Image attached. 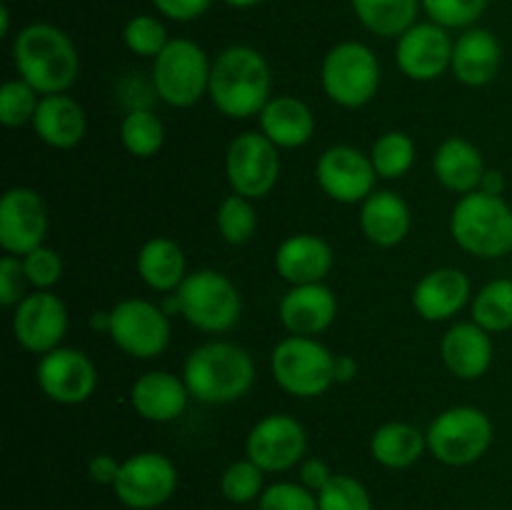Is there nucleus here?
I'll return each mask as SVG.
<instances>
[{
    "mask_svg": "<svg viewBox=\"0 0 512 510\" xmlns=\"http://www.w3.org/2000/svg\"><path fill=\"white\" fill-rule=\"evenodd\" d=\"M273 73L260 50L253 45H230L210 68L208 98L220 115L245 120L260 115L273 95Z\"/></svg>",
    "mask_w": 512,
    "mask_h": 510,
    "instance_id": "obj_1",
    "label": "nucleus"
},
{
    "mask_svg": "<svg viewBox=\"0 0 512 510\" xmlns=\"http://www.w3.org/2000/svg\"><path fill=\"white\" fill-rule=\"evenodd\" d=\"M13 65L18 78L40 95L68 93L80 75V53L73 38L53 23H30L13 38Z\"/></svg>",
    "mask_w": 512,
    "mask_h": 510,
    "instance_id": "obj_2",
    "label": "nucleus"
},
{
    "mask_svg": "<svg viewBox=\"0 0 512 510\" xmlns=\"http://www.w3.org/2000/svg\"><path fill=\"white\" fill-rule=\"evenodd\" d=\"M183 380L190 398L205 405H230L250 393L255 383V360L243 345L210 340L185 358Z\"/></svg>",
    "mask_w": 512,
    "mask_h": 510,
    "instance_id": "obj_3",
    "label": "nucleus"
},
{
    "mask_svg": "<svg viewBox=\"0 0 512 510\" xmlns=\"http://www.w3.org/2000/svg\"><path fill=\"white\" fill-rule=\"evenodd\" d=\"M450 235L468 255L498 260L512 253V205L483 190L460 195L450 213Z\"/></svg>",
    "mask_w": 512,
    "mask_h": 510,
    "instance_id": "obj_4",
    "label": "nucleus"
},
{
    "mask_svg": "<svg viewBox=\"0 0 512 510\" xmlns=\"http://www.w3.org/2000/svg\"><path fill=\"white\" fill-rule=\"evenodd\" d=\"M178 310L195 330L208 335L228 333L243 315V295L225 273L200 268L188 273L178 290Z\"/></svg>",
    "mask_w": 512,
    "mask_h": 510,
    "instance_id": "obj_5",
    "label": "nucleus"
},
{
    "mask_svg": "<svg viewBox=\"0 0 512 510\" xmlns=\"http://www.w3.org/2000/svg\"><path fill=\"white\" fill-rule=\"evenodd\" d=\"M270 375L293 398H320L335 385V355L318 338L288 335L270 353Z\"/></svg>",
    "mask_w": 512,
    "mask_h": 510,
    "instance_id": "obj_6",
    "label": "nucleus"
},
{
    "mask_svg": "<svg viewBox=\"0 0 512 510\" xmlns=\"http://www.w3.org/2000/svg\"><path fill=\"white\" fill-rule=\"evenodd\" d=\"M383 70L378 55L360 40H343L325 53L320 85L340 108H363L378 95Z\"/></svg>",
    "mask_w": 512,
    "mask_h": 510,
    "instance_id": "obj_7",
    "label": "nucleus"
},
{
    "mask_svg": "<svg viewBox=\"0 0 512 510\" xmlns=\"http://www.w3.org/2000/svg\"><path fill=\"white\" fill-rule=\"evenodd\" d=\"M213 60L190 38H170V43L153 58L150 85L155 95L170 108H193L208 95Z\"/></svg>",
    "mask_w": 512,
    "mask_h": 510,
    "instance_id": "obj_8",
    "label": "nucleus"
},
{
    "mask_svg": "<svg viewBox=\"0 0 512 510\" xmlns=\"http://www.w3.org/2000/svg\"><path fill=\"white\" fill-rule=\"evenodd\" d=\"M425 438L435 460L465 468L478 463L493 445V420L475 405H453L430 420Z\"/></svg>",
    "mask_w": 512,
    "mask_h": 510,
    "instance_id": "obj_9",
    "label": "nucleus"
},
{
    "mask_svg": "<svg viewBox=\"0 0 512 510\" xmlns=\"http://www.w3.org/2000/svg\"><path fill=\"white\" fill-rule=\"evenodd\" d=\"M170 318L165 308L145 298H125L110 308L108 338L135 360H153L170 345Z\"/></svg>",
    "mask_w": 512,
    "mask_h": 510,
    "instance_id": "obj_10",
    "label": "nucleus"
},
{
    "mask_svg": "<svg viewBox=\"0 0 512 510\" xmlns=\"http://www.w3.org/2000/svg\"><path fill=\"white\" fill-rule=\"evenodd\" d=\"M280 148L263 133L245 130L225 150V175L233 193L243 198H268L280 180Z\"/></svg>",
    "mask_w": 512,
    "mask_h": 510,
    "instance_id": "obj_11",
    "label": "nucleus"
},
{
    "mask_svg": "<svg viewBox=\"0 0 512 510\" xmlns=\"http://www.w3.org/2000/svg\"><path fill=\"white\" fill-rule=\"evenodd\" d=\"M178 490V468L168 455L158 450H143L120 465L113 493L125 508L155 510L168 503Z\"/></svg>",
    "mask_w": 512,
    "mask_h": 510,
    "instance_id": "obj_12",
    "label": "nucleus"
},
{
    "mask_svg": "<svg viewBox=\"0 0 512 510\" xmlns=\"http://www.w3.org/2000/svg\"><path fill=\"white\" fill-rule=\"evenodd\" d=\"M308 433L303 423L288 413H270L250 428L245 453L265 473H285L305 460Z\"/></svg>",
    "mask_w": 512,
    "mask_h": 510,
    "instance_id": "obj_13",
    "label": "nucleus"
},
{
    "mask_svg": "<svg viewBox=\"0 0 512 510\" xmlns=\"http://www.w3.org/2000/svg\"><path fill=\"white\" fill-rule=\"evenodd\" d=\"M315 178L330 200L343 205H360L375 193L378 173L370 153L355 145H330L315 163Z\"/></svg>",
    "mask_w": 512,
    "mask_h": 510,
    "instance_id": "obj_14",
    "label": "nucleus"
},
{
    "mask_svg": "<svg viewBox=\"0 0 512 510\" xmlns=\"http://www.w3.org/2000/svg\"><path fill=\"white\" fill-rule=\"evenodd\" d=\"M15 343L33 355L60 348L68 333V308L53 290H33L13 308Z\"/></svg>",
    "mask_w": 512,
    "mask_h": 510,
    "instance_id": "obj_15",
    "label": "nucleus"
},
{
    "mask_svg": "<svg viewBox=\"0 0 512 510\" xmlns=\"http://www.w3.org/2000/svg\"><path fill=\"white\" fill-rule=\"evenodd\" d=\"M35 380L45 398L53 403L80 405L93 398L95 388H98V368L83 350L60 345V348L40 355Z\"/></svg>",
    "mask_w": 512,
    "mask_h": 510,
    "instance_id": "obj_16",
    "label": "nucleus"
},
{
    "mask_svg": "<svg viewBox=\"0 0 512 510\" xmlns=\"http://www.w3.org/2000/svg\"><path fill=\"white\" fill-rule=\"evenodd\" d=\"M48 235V208L38 190L15 185L0 198V248L23 258L43 245Z\"/></svg>",
    "mask_w": 512,
    "mask_h": 510,
    "instance_id": "obj_17",
    "label": "nucleus"
},
{
    "mask_svg": "<svg viewBox=\"0 0 512 510\" xmlns=\"http://www.w3.org/2000/svg\"><path fill=\"white\" fill-rule=\"evenodd\" d=\"M453 45L448 28L433 23H415L395 45V63L405 78L415 83H433L443 78L453 63Z\"/></svg>",
    "mask_w": 512,
    "mask_h": 510,
    "instance_id": "obj_18",
    "label": "nucleus"
},
{
    "mask_svg": "<svg viewBox=\"0 0 512 510\" xmlns=\"http://www.w3.org/2000/svg\"><path fill=\"white\" fill-rule=\"evenodd\" d=\"M473 300V283L460 268H435L415 283L410 303L428 323H445L455 318Z\"/></svg>",
    "mask_w": 512,
    "mask_h": 510,
    "instance_id": "obj_19",
    "label": "nucleus"
},
{
    "mask_svg": "<svg viewBox=\"0 0 512 510\" xmlns=\"http://www.w3.org/2000/svg\"><path fill=\"white\" fill-rule=\"evenodd\" d=\"M278 318L290 335L318 338L338 318V298L325 283L290 285L280 298Z\"/></svg>",
    "mask_w": 512,
    "mask_h": 510,
    "instance_id": "obj_20",
    "label": "nucleus"
},
{
    "mask_svg": "<svg viewBox=\"0 0 512 510\" xmlns=\"http://www.w3.org/2000/svg\"><path fill=\"white\" fill-rule=\"evenodd\" d=\"M190 403V390L183 375L170 370L143 373L130 388V405L148 423H173L185 413Z\"/></svg>",
    "mask_w": 512,
    "mask_h": 510,
    "instance_id": "obj_21",
    "label": "nucleus"
},
{
    "mask_svg": "<svg viewBox=\"0 0 512 510\" xmlns=\"http://www.w3.org/2000/svg\"><path fill=\"white\" fill-rule=\"evenodd\" d=\"M440 358L448 373L458 380H480L493 365V338L473 320L455 323L440 340Z\"/></svg>",
    "mask_w": 512,
    "mask_h": 510,
    "instance_id": "obj_22",
    "label": "nucleus"
},
{
    "mask_svg": "<svg viewBox=\"0 0 512 510\" xmlns=\"http://www.w3.org/2000/svg\"><path fill=\"white\" fill-rule=\"evenodd\" d=\"M333 248L313 233H295L275 250V273L290 285L325 283L333 270Z\"/></svg>",
    "mask_w": 512,
    "mask_h": 510,
    "instance_id": "obj_23",
    "label": "nucleus"
},
{
    "mask_svg": "<svg viewBox=\"0 0 512 510\" xmlns=\"http://www.w3.org/2000/svg\"><path fill=\"white\" fill-rule=\"evenodd\" d=\"M500 65H503V48L493 30L473 25L455 40L450 70L458 83L468 88H483L498 78Z\"/></svg>",
    "mask_w": 512,
    "mask_h": 510,
    "instance_id": "obj_24",
    "label": "nucleus"
},
{
    "mask_svg": "<svg viewBox=\"0 0 512 510\" xmlns=\"http://www.w3.org/2000/svg\"><path fill=\"white\" fill-rule=\"evenodd\" d=\"M33 130L40 143L55 150H70L80 145L88 130L85 108L68 93L43 95L33 118Z\"/></svg>",
    "mask_w": 512,
    "mask_h": 510,
    "instance_id": "obj_25",
    "label": "nucleus"
},
{
    "mask_svg": "<svg viewBox=\"0 0 512 510\" xmlns=\"http://www.w3.org/2000/svg\"><path fill=\"white\" fill-rule=\"evenodd\" d=\"M485 170H488V165H485L478 145L460 138V135L445 138L433 153L435 180L455 195H468L480 190Z\"/></svg>",
    "mask_w": 512,
    "mask_h": 510,
    "instance_id": "obj_26",
    "label": "nucleus"
},
{
    "mask_svg": "<svg viewBox=\"0 0 512 510\" xmlns=\"http://www.w3.org/2000/svg\"><path fill=\"white\" fill-rule=\"evenodd\" d=\"M260 133L280 150L303 148L315 135V115L295 95H273L260 110Z\"/></svg>",
    "mask_w": 512,
    "mask_h": 510,
    "instance_id": "obj_27",
    "label": "nucleus"
},
{
    "mask_svg": "<svg viewBox=\"0 0 512 510\" xmlns=\"http://www.w3.org/2000/svg\"><path fill=\"white\" fill-rule=\"evenodd\" d=\"M360 230L378 248H395L403 243L413 225L408 203L393 190H375L360 203Z\"/></svg>",
    "mask_w": 512,
    "mask_h": 510,
    "instance_id": "obj_28",
    "label": "nucleus"
},
{
    "mask_svg": "<svg viewBox=\"0 0 512 510\" xmlns=\"http://www.w3.org/2000/svg\"><path fill=\"white\" fill-rule=\"evenodd\" d=\"M140 280L155 293H175L188 278V263H185V250L173 238H150L135 258Z\"/></svg>",
    "mask_w": 512,
    "mask_h": 510,
    "instance_id": "obj_29",
    "label": "nucleus"
},
{
    "mask_svg": "<svg viewBox=\"0 0 512 510\" xmlns=\"http://www.w3.org/2000/svg\"><path fill=\"white\" fill-rule=\"evenodd\" d=\"M428 450V438L413 423L390 420L370 435V455L375 463L390 470H405L418 463Z\"/></svg>",
    "mask_w": 512,
    "mask_h": 510,
    "instance_id": "obj_30",
    "label": "nucleus"
},
{
    "mask_svg": "<svg viewBox=\"0 0 512 510\" xmlns=\"http://www.w3.org/2000/svg\"><path fill=\"white\" fill-rule=\"evenodd\" d=\"M355 18L378 38H400L418 23L420 0H350Z\"/></svg>",
    "mask_w": 512,
    "mask_h": 510,
    "instance_id": "obj_31",
    "label": "nucleus"
},
{
    "mask_svg": "<svg viewBox=\"0 0 512 510\" xmlns=\"http://www.w3.org/2000/svg\"><path fill=\"white\" fill-rule=\"evenodd\" d=\"M470 320L490 335L512 330V280L498 278L485 283L470 300Z\"/></svg>",
    "mask_w": 512,
    "mask_h": 510,
    "instance_id": "obj_32",
    "label": "nucleus"
},
{
    "mask_svg": "<svg viewBox=\"0 0 512 510\" xmlns=\"http://www.w3.org/2000/svg\"><path fill=\"white\" fill-rule=\"evenodd\" d=\"M120 143L133 158H153L165 145V123L150 108H133L120 123Z\"/></svg>",
    "mask_w": 512,
    "mask_h": 510,
    "instance_id": "obj_33",
    "label": "nucleus"
},
{
    "mask_svg": "<svg viewBox=\"0 0 512 510\" xmlns=\"http://www.w3.org/2000/svg\"><path fill=\"white\" fill-rule=\"evenodd\" d=\"M370 160L383 180H400L413 170L415 165V140L403 130H388L375 138L370 148Z\"/></svg>",
    "mask_w": 512,
    "mask_h": 510,
    "instance_id": "obj_34",
    "label": "nucleus"
},
{
    "mask_svg": "<svg viewBox=\"0 0 512 510\" xmlns=\"http://www.w3.org/2000/svg\"><path fill=\"white\" fill-rule=\"evenodd\" d=\"M215 225H218L220 238L228 245H245L258 233V213L250 198L238 193H230L228 198L220 200L218 213H215Z\"/></svg>",
    "mask_w": 512,
    "mask_h": 510,
    "instance_id": "obj_35",
    "label": "nucleus"
},
{
    "mask_svg": "<svg viewBox=\"0 0 512 510\" xmlns=\"http://www.w3.org/2000/svg\"><path fill=\"white\" fill-rule=\"evenodd\" d=\"M265 488H268L265 485V470L258 468L250 458L235 460L220 475V493L235 505L253 503L263 495Z\"/></svg>",
    "mask_w": 512,
    "mask_h": 510,
    "instance_id": "obj_36",
    "label": "nucleus"
},
{
    "mask_svg": "<svg viewBox=\"0 0 512 510\" xmlns=\"http://www.w3.org/2000/svg\"><path fill=\"white\" fill-rule=\"evenodd\" d=\"M40 98L43 95L33 85L25 83L23 78L5 80L3 88H0V123L5 128H23V125H30L35 118V110L40 105Z\"/></svg>",
    "mask_w": 512,
    "mask_h": 510,
    "instance_id": "obj_37",
    "label": "nucleus"
},
{
    "mask_svg": "<svg viewBox=\"0 0 512 510\" xmlns=\"http://www.w3.org/2000/svg\"><path fill=\"white\" fill-rule=\"evenodd\" d=\"M123 43L138 58H155L170 43L168 28L155 15H133L123 28Z\"/></svg>",
    "mask_w": 512,
    "mask_h": 510,
    "instance_id": "obj_38",
    "label": "nucleus"
},
{
    "mask_svg": "<svg viewBox=\"0 0 512 510\" xmlns=\"http://www.w3.org/2000/svg\"><path fill=\"white\" fill-rule=\"evenodd\" d=\"M425 15L448 30H468L488 10L490 0H420Z\"/></svg>",
    "mask_w": 512,
    "mask_h": 510,
    "instance_id": "obj_39",
    "label": "nucleus"
},
{
    "mask_svg": "<svg viewBox=\"0 0 512 510\" xmlns=\"http://www.w3.org/2000/svg\"><path fill=\"white\" fill-rule=\"evenodd\" d=\"M320 510H373L368 488L353 475L335 473L333 480L318 493Z\"/></svg>",
    "mask_w": 512,
    "mask_h": 510,
    "instance_id": "obj_40",
    "label": "nucleus"
},
{
    "mask_svg": "<svg viewBox=\"0 0 512 510\" xmlns=\"http://www.w3.org/2000/svg\"><path fill=\"white\" fill-rule=\"evenodd\" d=\"M25 270V278L33 290H53L63 278V258L50 245H38L35 250L20 258Z\"/></svg>",
    "mask_w": 512,
    "mask_h": 510,
    "instance_id": "obj_41",
    "label": "nucleus"
},
{
    "mask_svg": "<svg viewBox=\"0 0 512 510\" xmlns=\"http://www.w3.org/2000/svg\"><path fill=\"white\" fill-rule=\"evenodd\" d=\"M258 510H320L318 493L305 488L303 483H273L258 498Z\"/></svg>",
    "mask_w": 512,
    "mask_h": 510,
    "instance_id": "obj_42",
    "label": "nucleus"
},
{
    "mask_svg": "<svg viewBox=\"0 0 512 510\" xmlns=\"http://www.w3.org/2000/svg\"><path fill=\"white\" fill-rule=\"evenodd\" d=\"M25 285H28V278H25L20 258L18 255L5 253L0 258V305L15 308L28 295L25 293Z\"/></svg>",
    "mask_w": 512,
    "mask_h": 510,
    "instance_id": "obj_43",
    "label": "nucleus"
},
{
    "mask_svg": "<svg viewBox=\"0 0 512 510\" xmlns=\"http://www.w3.org/2000/svg\"><path fill=\"white\" fill-rule=\"evenodd\" d=\"M150 3L163 18L175 20V23H190L208 13L213 0H150Z\"/></svg>",
    "mask_w": 512,
    "mask_h": 510,
    "instance_id": "obj_44",
    "label": "nucleus"
},
{
    "mask_svg": "<svg viewBox=\"0 0 512 510\" xmlns=\"http://www.w3.org/2000/svg\"><path fill=\"white\" fill-rule=\"evenodd\" d=\"M333 475L335 473L330 470V465L320 458H305L300 463V483L313 490V493H320L333 480Z\"/></svg>",
    "mask_w": 512,
    "mask_h": 510,
    "instance_id": "obj_45",
    "label": "nucleus"
},
{
    "mask_svg": "<svg viewBox=\"0 0 512 510\" xmlns=\"http://www.w3.org/2000/svg\"><path fill=\"white\" fill-rule=\"evenodd\" d=\"M120 460L115 458V455L110 453H98L90 458L88 463V475L93 483L98 485H110L113 488L115 480H118V473H120Z\"/></svg>",
    "mask_w": 512,
    "mask_h": 510,
    "instance_id": "obj_46",
    "label": "nucleus"
},
{
    "mask_svg": "<svg viewBox=\"0 0 512 510\" xmlns=\"http://www.w3.org/2000/svg\"><path fill=\"white\" fill-rule=\"evenodd\" d=\"M360 365L353 355H335V383H353Z\"/></svg>",
    "mask_w": 512,
    "mask_h": 510,
    "instance_id": "obj_47",
    "label": "nucleus"
},
{
    "mask_svg": "<svg viewBox=\"0 0 512 510\" xmlns=\"http://www.w3.org/2000/svg\"><path fill=\"white\" fill-rule=\"evenodd\" d=\"M480 190H483V193H490V195H503L505 175L500 173V170L488 168L483 175V183H480Z\"/></svg>",
    "mask_w": 512,
    "mask_h": 510,
    "instance_id": "obj_48",
    "label": "nucleus"
},
{
    "mask_svg": "<svg viewBox=\"0 0 512 510\" xmlns=\"http://www.w3.org/2000/svg\"><path fill=\"white\" fill-rule=\"evenodd\" d=\"M90 328L95 333H108L110 330V310H98V313L90 315Z\"/></svg>",
    "mask_w": 512,
    "mask_h": 510,
    "instance_id": "obj_49",
    "label": "nucleus"
},
{
    "mask_svg": "<svg viewBox=\"0 0 512 510\" xmlns=\"http://www.w3.org/2000/svg\"><path fill=\"white\" fill-rule=\"evenodd\" d=\"M10 33V10H8V3L0 5V35H8Z\"/></svg>",
    "mask_w": 512,
    "mask_h": 510,
    "instance_id": "obj_50",
    "label": "nucleus"
},
{
    "mask_svg": "<svg viewBox=\"0 0 512 510\" xmlns=\"http://www.w3.org/2000/svg\"><path fill=\"white\" fill-rule=\"evenodd\" d=\"M223 3L228 5V8H235V10H250V8H255V5L263 3V0H223Z\"/></svg>",
    "mask_w": 512,
    "mask_h": 510,
    "instance_id": "obj_51",
    "label": "nucleus"
},
{
    "mask_svg": "<svg viewBox=\"0 0 512 510\" xmlns=\"http://www.w3.org/2000/svg\"><path fill=\"white\" fill-rule=\"evenodd\" d=\"M3 3H10V0H3Z\"/></svg>",
    "mask_w": 512,
    "mask_h": 510,
    "instance_id": "obj_52",
    "label": "nucleus"
}]
</instances>
